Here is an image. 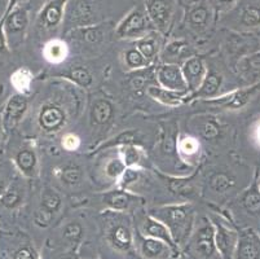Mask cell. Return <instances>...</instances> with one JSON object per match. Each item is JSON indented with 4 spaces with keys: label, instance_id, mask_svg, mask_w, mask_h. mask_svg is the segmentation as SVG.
<instances>
[{
    "label": "cell",
    "instance_id": "1",
    "mask_svg": "<svg viewBox=\"0 0 260 259\" xmlns=\"http://www.w3.org/2000/svg\"><path fill=\"white\" fill-rule=\"evenodd\" d=\"M149 214L169 228L179 250L188 245L189 239L196 227V211L190 204H170L157 206L149 211Z\"/></svg>",
    "mask_w": 260,
    "mask_h": 259
},
{
    "label": "cell",
    "instance_id": "2",
    "mask_svg": "<svg viewBox=\"0 0 260 259\" xmlns=\"http://www.w3.org/2000/svg\"><path fill=\"white\" fill-rule=\"evenodd\" d=\"M231 213L238 229H254L260 234V188L256 177L247 188L233 198Z\"/></svg>",
    "mask_w": 260,
    "mask_h": 259
},
{
    "label": "cell",
    "instance_id": "3",
    "mask_svg": "<svg viewBox=\"0 0 260 259\" xmlns=\"http://www.w3.org/2000/svg\"><path fill=\"white\" fill-rule=\"evenodd\" d=\"M104 235L108 244L120 253H128L134 248L135 231L131 220L119 211L108 210L104 222Z\"/></svg>",
    "mask_w": 260,
    "mask_h": 259
},
{
    "label": "cell",
    "instance_id": "4",
    "mask_svg": "<svg viewBox=\"0 0 260 259\" xmlns=\"http://www.w3.org/2000/svg\"><path fill=\"white\" fill-rule=\"evenodd\" d=\"M226 27L237 33H255L260 30V0H238L223 20Z\"/></svg>",
    "mask_w": 260,
    "mask_h": 259
},
{
    "label": "cell",
    "instance_id": "5",
    "mask_svg": "<svg viewBox=\"0 0 260 259\" xmlns=\"http://www.w3.org/2000/svg\"><path fill=\"white\" fill-rule=\"evenodd\" d=\"M100 8L96 0H69L66 4L63 23L66 30L99 25Z\"/></svg>",
    "mask_w": 260,
    "mask_h": 259
},
{
    "label": "cell",
    "instance_id": "6",
    "mask_svg": "<svg viewBox=\"0 0 260 259\" xmlns=\"http://www.w3.org/2000/svg\"><path fill=\"white\" fill-rule=\"evenodd\" d=\"M210 220L214 227L215 244L221 259H235L240 239V229L221 214H211Z\"/></svg>",
    "mask_w": 260,
    "mask_h": 259
},
{
    "label": "cell",
    "instance_id": "7",
    "mask_svg": "<svg viewBox=\"0 0 260 259\" xmlns=\"http://www.w3.org/2000/svg\"><path fill=\"white\" fill-rule=\"evenodd\" d=\"M188 249L197 259H221L215 244L214 227L210 219H202L191 234Z\"/></svg>",
    "mask_w": 260,
    "mask_h": 259
},
{
    "label": "cell",
    "instance_id": "8",
    "mask_svg": "<svg viewBox=\"0 0 260 259\" xmlns=\"http://www.w3.org/2000/svg\"><path fill=\"white\" fill-rule=\"evenodd\" d=\"M4 34L9 49L17 48L22 44L26 37V32L29 28V12L25 4L17 6L12 11H6L3 14Z\"/></svg>",
    "mask_w": 260,
    "mask_h": 259
},
{
    "label": "cell",
    "instance_id": "9",
    "mask_svg": "<svg viewBox=\"0 0 260 259\" xmlns=\"http://www.w3.org/2000/svg\"><path fill=\"white\" fill-rule=\"evenodd\" d=\"M152 23L149 21L145 7H134L122 18L115 28V34L119 39L138 40L152 32Z\"/></svg>",
    "mask_w": 260,
    "mask_h": 259
},
{
    "label": "cell",
    "instance_id": "10",
    "mask_svg": "<svg viewBox=\"0 0 260 259\" xmlns=\"http://www.w3.org/2000/svg\"><path fill=\"white\" fill-rule=\"evenodd\" d=\"M0 259H40L31 240L25 235L0 236Z\"/></svg>",
    "mask_w": 260,
    "mask_h": 259
},
{
    "label": "cell",
    "instance_id": "11",
    "mask_svg": "<svg viewBox=\"0 0 260 259\" xmlns=\"http://www.w3.org/2000/svg\"><path fill=\"white\" fill-rule=\"evenodd\" d=\"M176 2L177 0H145L144 7L153 30L162 35L170 32Z\"/></svg>",
    "mask_w": 260,
    "mask_h": 259
},
{
    "label": "cell",
    "instance_id": "12",
    "mask_svg": "<svg viewBox=\"0 0 260 259\" xmlns=\"http://www.w3.org/2000/svg\"><path fill=\"white\" fill-rule=\"evenodd\" d=\"M214 7L209 0H196L189 4L185 13V26L193 34H203L211 26Z\"/></svg>",
    "mask_w": 260,
    "mask_h": 259
},
{
    "label": "cell",
    "instance_id": "13",
    "mask_svg": "<svg viewBox=\"0 0 260 259\" xmlns=\"http://www.w3.org/2000/svg\"><path fill=\"white\" fill-rule=\"evenodd\" d=\"M233 71L242 87L260 83V51L238 59L233 64Z\"/></svg>",
    "mask_w": 260,
    "mask_h": 259
},
{
    "label": "cell",
    "instance_id": "14",
    "mask_svg": "<svg viewBox=\"0 0 260 259\" xmlns=\"http://www.w3.org/2000/svg\"><path fill=\"white\" fill-rule=\"evenodd\" d=\"M155 80L158 85L171 91L186 94L189 96L188 85L184 78L180 65L175 64H162L155 68Z\"/></svg>",
    "mask_w": 260,
    "mask_h": 259
},
{
    "label": "cell",
    "instance_id": "15",
    "mask_svg": "<svg viewBox=\"0 0 260 259\" xmlns=\"http://www.w3.org/2000/svg\"><path fill=\"white\" fill-rule=\"evenodd\" d=\"M135 244L139 254L144 259H171L179 253L174 250L166 242L160 240L145 237L135 229Z\"/></svg>",
    "mask_w": 260,
    "mask_h": 259
},
{
    "label": "cell",
    "instance_id": "16",
    "mask_svg": "<svg viewBox=\"0 0 260 259\" xmlns=\"http://www.w3.org/2000/svg\"><path fill=\"white\" fill-rule=\"evenodd\" d=\"M29 109V100L26 95L15 94L7 100L2 111V123L6 131H11L25 117L26 111Z\"/></svg>",
    "mask_w": 260,
    "mask_h": 259
},
{
    "label": "cell",
    "instance_id": "17",
    "mask_svg": "<svg viewBox=\"0 0 260 259\" xmlns=\"http://www.w3.org/2000/svg\"><path fill=\"white\" fill-rule=\"evenodd\" d=\"M68 2L69 0H51L42 8L37 20V26L40 32L56 30L63 22Z\"/></svg>",
    "mask_w": 260,
    "mask_h": 259
},
{
    "label": "cell",
    "instance_id": "18",
    "mask_svg": "<svg viewBox=\"0 0 260 259\" xmlns=\"http://www.w3.org/2000/svg\"><path fill=\"white\" fill-rule=\"evenodd\" d=\"M139 223L140 224L136 228V231L139 234H141L145 237H152V239H157L163 242H166L167 245L171 246L176 253H180V250L177 249L176 244H175L174 239H172L171 234H170L169 228L163 224L160 220L155 219L150 214H148V215H144Z\"/></svg>",
    "mask_w": 260,
    "mask_h": 259
},
{
    "label": "cell",
    "instance_id": "19",
    "mask_svg": "<svg viewBox=\"0 0 260 259\" xmlns=\"http://www.w3.org/2000/svg\"><path fill=\"white\" fill-rule=\"evenodd\" d=\"M66 123V113L62 108L54 104H46L38 114V125L46 134L58 132Z\"/></svg>",
    "mask_w": 260,
    "mask_h": 259
},
{
    "label": "cell",
    "instance_id": "20",
    "mask_svg": "<svg viewBox=\"0 0 260 259\" xmlns=\"http://www.w3.org/2000/svg\"><path fill=\"white\" fill-rule=\"evenodd\" d=\"M184 78H185L186 85H188L189 95L197 91L200 85L202 84L203 79L207 74L206 64L203 61L202 57L191 56L181 65Z\"/></svg>",
    "mask_w": 260,
    "mask_h": 259
},
{
    "label": "cell",
    "instance_id": "21",
    "mask_svg": "<svg viewBox=\"0 0 260 259\" xmlns=\"http://www.w3.org/2000/svg\"><path fill=\"white\" fill-rule=\"evenodd\" d=\"M235 259H260V234L254 229H240Z\"/></svg>",
    "mask_w": 260,
    "mask_h": 259
},
{
    "label": "cell",
    "instance_id": "22",
    "mask_svg": "<svg viewBox=\"0 0 260 259\" xmlns=\"http://www.w3.org/2000/svg\"><path fill=\"white\" fill-rule=\"evenodd\" d=\"M194 56V52L189 46V43L184 39H176L167 43L160 52V60L163 64H175L183 65L189 57Z\"/></svg>",
    "mask_w": 260,
    "mask_h": 259
},
{
    "label": "cell",
    "instance_id": "23",
    "mask_svg": "<svg viewBox=\"0 0 260 259\" xmlns=\"http://www.w3.org/2000/svg\"><path fill=\"white\" fill-rule=\"evenodd\" d=\"M163 38H165V35L155 32V30H152L140 39L135 40L134 47L139 49V52L145 57L149 63L153 64L160 56V52L165 47L163 46Z\"/></svg>",
    "mask_w": 260,
    "mask_h": 259
},
{
    "label": "cell",
    "instance_id": "24",
    "mask_svg": "<svg viewBox=\"0 0 260 259\" xmlns=\"http://www.w3.org/2000/svg\"><path fill=\"white\" fill-rule=\"evenodd\" d=\"M13 163L22 177L35 178L39 172V161H38L37 152L29 147H23L16 152L13 157Z\"/></svg>",
    "mask_w": 260,
    "mask_h": 259
},
{
    "label": "cell",
    "instance_id": "25",
    "mask_svg": "<svg viewBox=\"0 0 260 259\" xmlns=\"http://www.w3.org/2000/svg\"><path fill=\"white\" fill-rule=\"evenodd\" d=\"M139 201H141L140 197L129 193L124 189H115V191L108 192L103 197V203L108 210L119 211V213L127 211L131 206L138 204Z\"/></svg>",
    "mask_w": 260,
    "mask_h": 259
},
{
    "label": "cell",
    "instance_id": "26",
    "mask_svg": "<svg viewBox=\"0 0 260 259\" xmlns=\"http://www.w3.org/2000/svg\"><path fill=\"white\" fill-rule=\"evenodd\" d=\"M115 116V108L108 99L94 100L89 110V120L94 127H106L113 122Z\"/></svg>",
    "mask_w": 260,
    "mask_h": 259
},
{
    "label": "cell",
    "instance_id": "27",
    "mask_svg": "<svg viewBox=\"0 0 260 259\" xmlns=\"http://www.w3.org/2000/svg\"><path fill=\"white\" fill-rule=\"evenodd\" d=\"M223 80L224 77L220 73H217L212 69L210 70L207 69V74L203 79L202 84L200 85V89L189 95L188 99H215L223 85Z\"/></svg>",
    "mask_w": 260,
    "mask_h": 259
},
{
    "label": "cell",
    "instance_id": "28",
    "mask_svg": "<svg viewBox=\"0 0 260 259\" xmlns=\"http://www.w3.org/2000/svg\"><path fill=\"white\" fill-rule=\"evenodd\" d=\"M145 91L146 95L152 97V99H154L155 101H158V103L163 104V105L166 106H171V108L181 105L188 99V95L186 94H180V92L163 89V87H160L158 84L148 85Z\"/></svg>",
    "mask_w": 260,
    "mask_h": 259
},
{
    "label": "cell",
    "instance_id": "29",
    "mask_svg": "<svg viewBox=\"0 0 260 259\" xmlns=\"http://www.w3.org/2000/svg\"><path fill=\"white\" fill-rule=\"evenodd\" d=\"M176 151L177 156L180 157L181 161L189 163V165H194L200 160L201 144L196 137L183 135V136L177 137Z\"/></svg>",
    "mask_w": 260,
    "mask_h": 259
},
{
    "label": "cell",
    "instance_id": "30",
    "mask_svg": "<svg viewBox=\"0 0 260 259\" xmlns=\"http://www.w3.org/2000/svg\"><path fill=\"white\" fill-rule=\"evenodd\" d=\"M25 185L20 180H13V182L9 183L6 193L0 198V204L8 210H15V209L20 208L22 205L23 201H25Z\"/></svg>",
    "mask_w": 260,
    "mask_h": 259
},
{
    "label": "cell",
    "instance_id": "31",
    "mask_svg": "<svg viewBox=\"0 0 260 259\" xmlns=\"http://www.w3.org/2000/svg\"><path fill=\"white\" fill-rule=\"evenodd\" d=\"M197 128L198 135L206 141H215L216 139L221 137L224 132V126L221 125L220 121H217L211 116L198 118Z\"/></svg>",
    "mask_w": 260,
    "mask_h": 259
},
{
    "label": "cell",
    "instance_id": "32",
    "mask_svg": "<svg viewBox=\"0 0 260 259\" xmlns=\"http://www.w3.org/2000/svg\"><path fill=\"white\" fill-rule=\"evenodd\" d=\"M61 237L70 250H75L83 239V225L79 222L66 223L61 231Z\"/></svg>",
    "mask_w": 260,
    "mask_h": 259
},
{
    "label": "cell",
    "instance_id": "33",
    "mask_svg": "<svg viewBox=\"0 0 260 259\" xmlns=\"http://www.w3.org/2000/svg\"><path fill=\"white\" fill-rule=\"evenodd\" d=\"M43 56L47 61L52 64H60L68 56V46L63 40H49L43 49Z\"/></svg>",
    "mask_w": 260,
    "mask_h": 259
},
{
    "label": "cell",
    "instance_id": "34",
    "mask_svg": "<svg viewBox=\"0 0 260 259\" xmlns=\"http://www.w3.org/2000/svg\"><path fill=\"white\" fill-rule=\"evenodd\" d=\"M57 177L62 184L75 187L83 179V171L77 163H66L57 171Z\"/></svg>",
    "mask_w": 260,
    "mask_h": 259
},
{
    "label": "cell",
    "instance_id": "35",
    "mask_svg": "<svg viewBox=\"0 0 260 259\" xmlns=\"http://www.w3.org/2000/svg\"><path fill=\"white\" fill-rule=\"evenodd\" d=\"M11 84L17 94L27 95L32 84V73L27 68H20L11 75Z\"/></svg>",
    "mask_w": 260,
    "mask_h": 259
},
{
    "label": "cell",
    "instance_id": "36",
    "mask_svg": "<svg viewBox=\"0 0 260 259\" xmlns=\"http://www.w3.org/2000/svg\"><path fill=\"white\" fill-rule=\"evenodd\" d=\"M63 78L72 80L73 83H75L77 85L82 87V89H87L93 82V77H92L91 71L86 68V66L78 65L73 66L69 70L66 71L63 74Z\"/></svg>",
    "mask_w": 260,
    "mask_h": 259
},
{
    "label": "cell",
    "instance_id": "37",
    "mask_svg": "<svg viewBox=\"0 0 260 259\" xmlns=\"http://www.w3.org/2000/svg\"><path fill=\"white\" fill-rule=\"evenodd\" d=\"M62 197L58 192L52 188H46L42 193V199H40L39 208L48 211L52 215H56L62 208Z\"/></svg>",
    "mask_w": 260,
    "mask_h": 259
},
{
    "label": "cell",
    "instance_id": "38",
    "mask_svg": "<svg viewBox=\"0 0 260 259\" xmlns=\"http://www.w3.org/2000/svg\"><path fill=\"white\" fill-rule=\"evenodd\" d=\"M123 59H124V65H126V68L132 71L148 69L152 65V64L149 63L145 57L139 52V49L136 48V47H131V48L126 49V52L123 54Z\"/></svg>",
    "mask_w": 260,
    "mask_h": 259
},
{
    "label": "cell",
    "instance_id": "39",
    "mask_svg": "<svg viewBox=\"0 0 260 259\" xmlns=\"http://www.w3.org/2000/svg\"><path fill=\"white\" fill-rule=\"evenodd\" d=\"M143 142V136L139 131L136 130H127V131H123L120 134H118L117 136L113 140L104 146V148H109V147H122V146H141Z\"/></svg>",
    "mask_w": 260,
    "mask_h": 259
},
{
    "label": "cell",
    "instance_id": "40",
    "mask_svg": "<svg viewBox=\"0 0 260 259\" xmlns=\"http://www.w3.org/2000/svg\"><path fill=\"white\" fill-rule=\"evenodd\" d=\"M73 35H77V39L86 40L87 43H99L103 40L104 38V28L103 25H93L88 26V27H82V28H75L72 30Z\"/></svg>",
    "mask_w": 260,
    "mask_h": 259
},
{
    "label": "cell",
    "instance_id": "41",
    "mask_svg": "<svg viewBox=\"0 0 260 259\" xmlns=\"http://www.w3.org/2000/svg\"><path fill=\"white\" fill-rule=\"evenodd\" d=\"M247 147L251 148L252 153L260 158V114L247 126ZM257 168H260V163Z\"/></svg>",
    "mask_w": 260,
    "mask_h": 259
},
{
    "label": "cell",
    "instance_id": "42",
    "mask_svg": "<svg viewBox=\"0 0 260 259\" xmlns=\"http://www.w3.org/2000/svg\"><path fill=\"white\" fill-rule=\"evenodd\" d=\"M119 158L127 168L135 167L141 161V149L139 148V146L119 147Z\"/></svg>",
    "mask_w": 260,
    "mask_h": 259
},
{
    "label": "cell",
    "instance_id": "43",
    "mask_svg": "<svg viewBox=\"0 0 260 259\" xmlns=\"http://www.w3.org/2000/svg\"><path fill=\"white\" fill-rule=\"evenodd\" d=\"M126 166L123 163V161L120 160L119 157L114 158V160H110L105 166V174L112 179H118L119 177H122V174L126 170Z\"/></svg>",
    "mask_w": 260,
    "mask_h": 259
},
{
    "label": "cell",
    "instance_id": "44",
    "mask_svg": "<svg viewBox=\"0 0 260 259\" xmlns=\"http://www.w3.org/2000/svg\"><path fill=\"white\" fill-rule=\"evenodd\" d=\"M53 217L54 215L49 214L48 211L38 208L37 210L34 211V217H32V219H34L35 225H38V227L40 228H47L52 224Z\"/></svg>",
    "mask_w": 260,
    "mask_h": 259
},
{
    "label": "cell",
    "instance_id": "45",
    "mask_svg": "<svg viewBox=\"0 0 260 259\" xmlns=\"http://www.w3.org/2000/svg\"><path fill=\"white\" fill-rule=\"evenodd\" d=\"M62 148L65 151H69V152H74L79 148L80 146V140L77 135L74 134H66L65 136L62 137Z\"/></svg>",
    "mask_w": 260,
    "mask_h": 259
},
{
    "label": "cell",
    "instance_id": "46",
    "mask_svg": "<svg viewBox=\"0 0 260 259\" xmlns=\"http://www.w3.org/2000/svg\"><path fill=\"white\" fill-rule=\"evenodd\" d=\"M209 2L217 11L228 12L237 4L238 0H209Z\"/></svg>",
    "mask_w": 260,
    "mask_h": 259
},
{
    "label": "cell",
    "instance_id": "47",
    "mask_svg": "<svg viewBox=\"0 0 260 259\" xmlns=\"http://www.w3.org/2000/svg\"><path fill=\"white\" fill-rule=\"evenodd\" d=\"M8 49H9L8 43H7L6 34H4L3 18H0V54H3V53H6V52H8Z\"/></svg>",
    "mask_w": 260,
    "mask_h": 259
},
{
    "label": "cell",
    "instance_id": "48",
    "mask_svg": "<svg viewBox=\"0 0 260 259\" xmlns=\"http://www.w3.org/2000/svg\"><path fill=\"white\" fill-rule=\"evenodd\" d=\"M29 0H8V7H7L6 11H12L17 6H22V4H26Z\"/></svg>",
    "mask_w": 260,
    "mask_h": 259
},
{
    "label": "cell",
    "instance_id": "49",
    "mask_svg": "<svg viewBox=\"0 0 260 259\" xmlns=\"http://www.w3.org/2000/svg\"><path fill=\"white\" fill-rule=\"evenodd\" d=\"M8 185H9L8 179L4 177H0V198L3 197L4 193H6L7 188H8Z\"/></svg>",
    "mask_w": 260,
    "mask_h": 259
},
{
    "label": "cell",
    "instance_id": "50",
    "mask_svg": "<svg viewBox=\"0 0 260 259\" xmlns=\"http://www.w3.org/2000/svg\"><path fill=\"white\" fill-rule=\"evenodd\" d=\"M3 134H4V127H3V123L0 122V141L3 139Z\"/></svg>",
    "mask_w": 260,
    "mask_h": 259
},
{
    "label": "cell",
    "instance_id": "51",
    "mask_svg": "<svg viewBox=\"0 0 260 259\" xmlns=\"http://www.w3.org/2000/svg\"><path fill=\"white\" fill-rule=\"evenodd\" d=\"M256 180L259 183V188H260V168H256Z\"/></svg>",
    "mask_w": 260,
    "mask_h": 259
},
{
    "label": "cell",
    "instance_id": "52",
    "mask_svg": "<svg viewBox=\"0 0 260 259\" xmlns=\"http://www.w3.org/2000/svg\"><path fill=\"white\" fill-rule=\"evenodd\" d=\"M177 3H179V4H183V0H177Z\"/></svg>",
    "mask_w": 260,
    "mask_h": 259
},
{
    "label": "cell",
    "instance_id": "53",
    "mask_svg": "<svg viewBox=\"0 0 260 259\" xmlns=\"http://www.w3.org/2000/svg\"><path fill=\"white\" fill-rule=\"evenodd\" d=\"M193 2H196V0H189V3H193Z\"/></svg>",
    "mask_w": 260,
    "mask_h": 259
},
{
    "label": "cell",
    "instance_id": "54",
    "mask_svg": "<svg viewBox=\"0 0 260 259\" xmlns=\"http://www.w3.org/2000/svg\"><path fill=\"white\" fill-rule=\"evenodd\" d=\"M29 2H32V0H29Z\"/></svg>",
    "mask_w": 260,
    "mask_h": 259
}]
</instances>
